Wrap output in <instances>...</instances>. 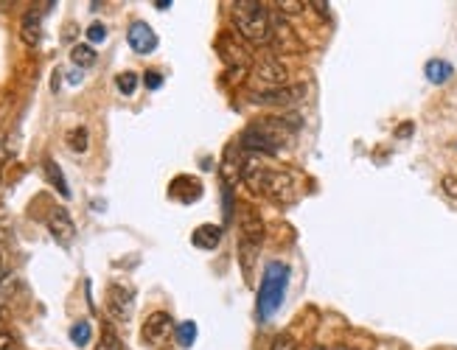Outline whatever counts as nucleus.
I'll list each match as a JSON object with an SVG mask.
<instances>
[{
	"label": "nucleus",
	"mask_w": 457,
	"mask_h": 350,
	"mask_svg": "<svg viewBox=\"0 0 457 350\" xmlns=\"http://www.w3.org/2000/svg\"><path fill=\"white\" fill-rule=\"evenodd\" d=\"M43 17H39L37 12H26L23 14V23H20V37L28 48H37L39 45V37H43Z\"/></svg>",
	"instance_id": "13"
},
{
	"label": "nucleus",
	"mask_w": 457,
	"mask_h": 350,
	"mask_svg": "<svg viewBox=\"0 0 457 350\" xmlns=\"http://www.w3.org/2000/svg\"><path fill=\"white\" fill-rule=\"evenodd\" d=\"M68 81H70V84H79V81H81V73H79V70H70Z\"/></svg>",
	"instance_id": "32"
},
{
	"label": "nucleus",
	"mask_w": 457,
	"mask_h": 350,
	"mask_svg": "<svg viewBox=\"0 0 457 350\" xmlns=\"http://www.w3.org/2000/svg\"><path fill=\"white\" fill-rule=\"evenodd\" d=\"M306 96V84H295V87H275V90H267V93H258L253 96L256 104H264V107H289Z\"/></svg>",
	"instance_id": "7"
},
{
	"label": "nucleus",
	"mask_w": 457,
	"mask_h": 350,
	"mask_svg": "<svg viewBox=\"0 0 457 350\" xmlns=\"http://www.w3.org/2000/svg\"><path fill=\"white\" fill-rule=\"evenodd\" d=\"M127 39H130V48H132L135 54H141V56H146V54H152V51L157 48V34H154L146 23H141V20L130 25Z\"/></svg>",
	"instance_id": "8"
},
{
	"label": "nucleus",
	"mask_w": 457,
	"mask_h": 350,
	"mask_svg": "<svg viewBox=\"0 0 457 350\" xmlns=\"http://www.w3.org/2000/svg\"><path fill=\"white\" fill-rule=\"evenodd\" d=\"M169 331H172V317L165 314V311H154V314L143 322L141 339H143L146 344H160L165 336H169Z\"/></svg>",
	"instance_id": "9"
},
{
	"label": "nucleus",
	"mask_w": 457,
	"mask_h": 350,
	"mask_svg": "<svg viewBox=\"0 0 457 350\" xmlns=\"http://www.w3.org/2000/svg\"><path fill=\"white\" fill-rule=\"evenodd\" d=\"M409 135H412V123H401L396 129V138H409Z\"/></svg>",
	"instance_id": "29"
},
{
	"label": "nucleus",
	"mask_w": 457,
	"mask_h": 350,
	"mask_svg": "<svg viewBox=\"0 0 457 350\" xmlns=\"http://www.w3.org/2000/svg\"><path fill=\"white\" fill-rule=\"evenodd\" d=\"M238 227H241V241L258 247L264 241V218L256 207L241 205L238 207Z\"/></svg>",
	"instance_id": "5"
},
{
	"label": "nucleus",
	"mask_w": 457,
	"mask_h": 350,
	"mask_svg": "<svg viewBox=\"0 0 457 350\" xmlns=\"http://www.w3.org/2000/svg\"><path fill=\"white\" fill-rule=\"evenodd\" d=\"M424 73H427V79H429L432 84H446V81L451 79L454 68H451L446 59H429L427 68H424Z\"/></svg>",
	"instance_id": "15"
},
{
	"label": "nucleus",
	"mask_w": 457,
	"mask_h": 350,
	"mask_svg": "<svg viewBox=\"0 0 457 350\" xmlns=\"http://www.w3.org/2000/svg\"><path fill=\"white\" fill-rule=\"evenodd\" d=\"M219 241H222V227H216V225H199V227L191 233V244H194L196 249H205V252L216 249Z\"/></svg>",
	"instance_id": "12"
},
{
	"label": "nucleus",
	"mask_w": 457,
	"mask_h": 350,
	"mask_svg": "<svg viewBox=\"0 0 457 350\" xmlns=\"http://www.w3.org/2000/svg\"><path fill=\"white\" fill-rule=\"evenodd\" d=\"M236 31L250 45H270L272 42V17L256 0H238L236 3Z\"/></svg>",
	"instance_id": "3"
},
{
	"label": "nucleus",
	"mask_w": 457,
	"mask_h": 350,
	"mask_svg": "<svg viewBox=\"0 0 457 350\" xmlns=\"http://www.w3.org/2000/svg\"><path fill=\"white\" fill-rule=\"evenodd\" d=\"M440 188H443V194H446V196L457 199V174H446V177L440 180Z\"/></svg>",
	"instance_id": "23"
},
{
	"label": "nucleus",
	"mask_w": 457,
	"mask_h": 350,
	"mask_svg": "<svg viewBox=\"0 0 457 350\" xmlns=\"http://www.w3.org/2000/svg\"><path fill=\"white\" fill-rule=\"evenodd\" d=\"M270 45H275L281 54H301V39L292 34V28H289L283 20H272V42Z\"/></svg>",
	"instance_id": "11"
},
{
	"label": "nucleus",
	"mask_w": 457,
	"mask_h": 350,
	"mask_svg": "<svg viewBox=\"0 0 457 350\" xmlns=\"http://www.w3.org/2000/svg\"><path fill=\"white\" fill-rule=\"evenodd\" d=\"M90 339H93V328H90L88 320H79V322L70 328V342H73L76 347H85Z\"/></svg>",
	"instance_id": "18"
},
{
	"label": "nucleus",
	"mask_w": 457,
	"mask_h": 350,
	"mask_svg": "<svg viewBox=\"0 0 457 350\" xmlns=\"http://www.w3.org/2000/svg\"><path fill=\"white\" fill-rule=\"evenodd\" d=\"M169 6H172V0H157V3H154V9H160V12H165Z\"/></svg>",
	"instance_id": "31"
},
{
	"label": "nucleus",
	"mask_w": 457,
	"mask_h": 350,
	"mask_svg": "<svg viewBox=\"0 0 457 350\" xmlns=\"http://www.w3.org/2000/svg\"><path fill=\"white\" fill-rule=\"evenodd\" d=\"M272 350H298V344H295V339L289 336V333H281V336L272 342Z\"/></svg>",
	"instance_id": "25"
},
{
	"label": "nucleus",
	"mask_w": 457,
	"mask_h": 350,
	"mask_svg": "<svg viewBox=\"0 0 457 350\" xmlns=\"http://www.w3.org/2000/svg\"><path fill=\"white\" fill-rule=\"evenodd\" d=\"M45 177H48V183L59 191V196H65V199H70V188H68V180H65V174L59 171V165L54 163V160H45Z\"/></svg>",
	"instance_id": "16"
},
{
	"label": "nucleus",
	"mask_w": 457,
	"mask_h": 350,
	"mask_svg": "<svg viewBox=\"0 0 457 350\" xmlns=\"http://www.w3.org/2000/svg\"><path fill=\"white\" fill-rule=\"evenodd\" d=\"M132 309H135L132 289L123 286V283H112L110 291H107V311H110L118 322H127V320L132 317Z\"/></svg>",
	"instance_id": "4"
},
{
	"label": "nucleus",
	"mask_w": 457,
	"mask_h": 350,
	"mask_svg": "<svg viewBox=\"0 0 457 350\" xmlns=\"http://www.w3.org/2000/svg\"><path fill=\"white\" fill-rule=\"evenodd\" d=\"M48 230H51V236L59 247H70L73 238H76V225H73V218L65 207H54L48 213Z\"/></svg>",
	"instance_id": "6"
},
{
	"label": "nucleus",
	"mask_w": 457,
	"mask_h": 350,
	"mask_svg": "<svg viewBox=\"0 0 457 350\" xmlns=\"http://www.w3.org/2000/svg\"><path fill=\"white\" fill-rule=\"evenodd\" d=\"M281 12H286V14H298V12H303V0H281V3H275Z\"/></svg>",
	"instance_id": "24"
},
{
	"label": "nucleus",
	"mask_w": 457,
	"mask_h": 350,
	"mask_svg": "<svg viewBox=\"0 0 457 350\" xmlns=\"http://www.w3.org/2000/svg\"><path fill=\"white\" fill-rule=\"evenodd\" d=\"M115 84H118V90H121L123 96H132V93L138 90V73H132V70L121 73V76L115 79Z\"/></svg>",
	"instance_id": "20"
},
{
	"label": "nucleus",
	"mask_w": 457,
	"mask_h": 350,
	"mask_svg": "<svg viewBox=\"0 0 457 350\" xmlns=\"http://www.w3.org/2000/svg\"><path fill=\"white\" fill-rule=\"evenodd\" d=\"M143 84L149 87V90H160V87H163V76H160L157 70H149V73L143 76Z\"/></svg>",
	"instance_id": "27"
},
{
	"label": "nucleus",
	"mask_w": 457,
	"mask_h": 350,
	"mask_svg": "<svg viewBox=\"0 0 457 350\" xmlns=\"http://www.w3.org/2000/svg\"><path fill=\"white\" fill-rule=\"evenodd\" d=\"M286 286H289V267L283 264V260H270V264L264 267V278H261V286H258V302H256V311H258L261 322H267L283 305Z\"/></svg>",
	"instance_id": "2"
},
{
	"label": "nucleus",
	"mask_w": 457,
	"mask_h": 350,
	"mask_svg": "<svg viewBox=\"0 0 457 350\" xmlns=\"http://www.w3.org/2000/svg\"><path fill=\"white\" fill-rule=\"evenodd\" d=\"M0 350H14V339H12V333L0 331Z\"/></svg>",
	"instance_id": "28"
},
{
	"label": "nucleus",
	"mask_w": 457,
	"mask_h": 350,
	"mask_svg": "<svg viewBox=\"0 0 457 350\" xmlns=\"http://www.w3.org/2000/svg\"><path fill=\"white\" fill-rule=\"evenodd\" d=\"M309 6H314L320 14H328V3H320V0H317V3H309Z\"/></svg>",
	"instance_id": "30"
},
{
	"label": "nucleus",
	"mask_w": 457,
	"mask_h": 350,
	"mask_svg": "<svg viewBox=\"0 0 457 350\" xmlns=\"http://www.w3.org/2000/svg\"><path fill=\"white\" fill-rule=\"evenodd\" d=\"M169 196L174 199V202H180V205H191V202H196L199 196H202V183L199 180H194V177H174L172 180V185H169Z\"/></svg>",
	"instance_id": "10"
},
{
	"label": "nucleus",
	"mask_w": 457,
	"mask_h": 350,
	"mask_svg": "<svg viewBox=\"0 0 457 350\" xmlns=\"http://www.w3.org/2000/svg\"><path fill=\"white\" fill-rule=\"evenodd\" d=\"M177 342H180V347H191L196 342V325L194 322H180L177 325Z\"/></svg>",
	"instance_id": "21"
},
{
	"label": "nucleus",
	"mask_w": 457,
	"mask_h": 350,
	"mask_svg": "<svg viewBox=\"0 0 457 350\" xmlns=\"http://www.w3.org/2000/svg\"><path fill=\"white\" fill-rule=\"evenodd\" d=\"M258 76H261L267 84H283V81H286V68H283L281 59L264 56V59L258 62Z\"/></svg>",
	"instance_id": "14"
},
{
	"label": "nucleus",
	"mask_w": 457,
	"mask_h": 350,
	"mask_svg": "<svg viewBox=\"0 0 457 350\" xmlns=\"http://www.w3.org/2000/svg\"><path fill=\"white\" fill-rule=\"evenodd\" d=\"M68 149L81 154V152H88V129L85 126H79L73 129V132H68Z\"/></svg>",
	"instance_id": "19"
},
{
	"label": "nucleus",
	"mask_w": 457,
	"mask_h": 350,
	"mask_svg": "<svg viewBox=\"0 0 457 350\" xmlns=\"http://www.w3.org/2000/svg\"><path fill=\"white\" fill-rule=\"evenodd\" d=\"M0 267H3V255H0Z\"/></svg>",
	"instance_id": "33"
},
{
	"label": "nucleus",
	"mask_w": 457,
	"mask_h": 350,
	"mask_svg": "<svg viewBox=\"0 0 457 350\" xmlns=\"http://www.w3.org/2000/svg\"><path fill=\"white\" fill-rule=\"evenodd\" d=\"M241 180H244V185L250 188L253 194H261V196L272 199L275 205H292L298 199L292 177L283 174V171L270 168L267 163H261L256 157L241 160Z\"/></svg>",
	"instance_id": "1"
},
{
	"label": "nucleus",
	"mask_w": 457,
	"mask_h": 350,
	"mask_svg": "<svg viewBox=\"0 0 457 350\" xmlns=\"http://www.w3.org/2000/svg\"><path fill=\"white\" fill-rule=\"evenodd\" d=\"M70 59H73L76 68H93L99 54L93 51V45H73L70 48Z\"/></svg>",
	"instance_id": "17"
},
{
	"label": "nucleus",
	"mask_w": 457,
	"mask_h": 350,
	"mask_svg": "<svg viewBox=\"0 0 457 350\" xmlns=\"http://www.w3.org/2000/svg\"><path fill=\"white\" fill-rule=\"evenodd\" d=\"M96 350H121V342H118V336L112 333V328H107V331H104L101 344H99Z\"/></svg>",
	"instance_id": "22"
},
{
	"label": "nucleus",
	"mask_w": 457,
	"mask_h": 350,
	"mask_svg": "<svg viewBox=\"0 0 457 350\" xmlns=\"http://www.w3.org/2000/svg\"><path fill=\"white\" fill-rule=\"evenodd\" d=\"M88 39H90V42H104V39H107V28H104L101 23H93V25L88 28Z\"/></svg>",
	"instance_id": "26"
}]
</instances>
